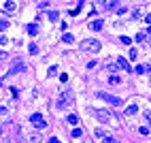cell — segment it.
<instances>
[{
	"label": "cell",
	"instance_id": "30",
	"mask_svg": "<svg viewBox=\"0 0 151 143\" xmlns=\"http://www.w3.org/2000/svg\"><path fill=\"white\" fill-rule=\"evenodd\" d=\"M104 143H117V141L113 139V137H104Z\"/></svg>",
	"mask_w": 151,
	"mask_h": 143
},
{
	"label": "cell",
	"instance_id": "2",
	"mask_svg": "<svg viewBox=\"0 0 151 143\" xmlns=\"http://www.w3.org/2000/svg\"><path fill=\"white\" fill-rule=\"evenodd\" d=\"M72 90H64L62 94H60V98H58V109H66L68 105L72 103Z\"/></svg>",
	"mask_w": 151,
	"mask_h": 143
},
{
	"label": "cell",
	"instance_id": "27",
	"mask_svg": "<svg viewBox=\"0 0 151 143\" xmlns=\"http://www.w3.org/2000/svg\"><path fill=\"white\" fill-rule=\"evenodd\" d=\"M136 73L143 75V73H147V68H145V66H136Z\"/></svg>",
	"mask_w": 151,
	"mask_h": 143
},
{
	"label": "cell",
	"instance_id": "32",
	"mask_svg": "<svg viewBox=\"0 0 151 143\" xmlns=\"http://www.w3.org/2000/svg\"><path fill=\"white\" fill-rule=\"evenodd\" d=\"M47 143H60V141H58V139H56V137H51V139H49V141H47Z\"/></svg>",
	"mask_w": 151,
	"mask_h": 143
},
{
	"label": "cell",
	"instance_id": "31",
	"mask_svg": "<svg viewBox=\"0 0 151 143\" xmlns=\"http://www.w3.org/2000/svg\"><path fill=\"white\" fill-rule=\"evenodd\" d=\"M7 43H9V41H7V38H4L2 34H0V45H7Z\"/></svg>",
	"mask_w": 151,
	"mask_h": 143
},
{
	"label": "cell",
	"instance_id": "3",
	"mask_svg": "<svg viewBox=\"0 0 151 143\" xmlns=\"http://www.w3.org/2000/svg\"><path fill=\"white\" fill-rule=\"evenodd\" d=\"M17 73H26V62L19 58H15L9 66V75H17Z\"/></svg>",
	"mask_w": 151,
	"mask_h": 143
},
{
	"label": "cell",
	"instance_id": "5",
	"mask_svg": "<svg viewBox=\"0 0 151 143\" xmlns=\"http://www.w3.org/2000/svg\"><path fill=\"white\" fill-rule=\"evenodd\" d=\"M30 122L34 124L36 128H47V122L43 120V115H41V113H32V115H30Z\"/></svg>",
	"mask_w": 151,
	"mask_h": 143
},
{
	"label": "cell",
	"instance_id": "19",
	"mask_svg": "<svg viewBox=\"0 0 151 143\" xmlns=\"http://www.w3.org/2000/svg\"><path fill=\"white\" fill-rule=\"evenodd\" d=\"M109 70H111V73H115V70H119V64H113V62H109Z\"/></svg>",
	"mask_w": 151,
	"mask_h": 143
},
{
	"label": "cell",
	"instance_id": "11",
	"mask_svg": "<svg viewBox=\"0 0 151 143\" xmlns=\"http://www.w3.org/2000/svg\"><path fill=\"white\" fill-rule=\"evenodd\" d=\"M117 64H119V68H126L128 73H130V64H128V62H126L123 58H119V60H117Z\"/></svg>",
	"mask_w": 151,
	"mask_h": 143
},
{
	"label": "cell",
	"instance_id": "25",
	"mask_svg": "<svg viewBox=\"0 0 151 143\" xmlns=\"http://www.w3.org/2000/svg\"><path fill=\"white\" fill-rule=\"evenodd\" d=\"M30 53H39V47H36L34 43H32V45H30Z\"/></svg>",
	"mask_w": 151,
	"mask_h": 143
},
{
	"label": "cell",
	"instance_id": "33",
	"mask_svg": "<svg viewBox=\"0 0 151 143\" xmlns=\"http://www.w3.org/2000/svg\"><path fill=\"white\" fill-rule=\"evenodd\" d=\"M145 21H147V24H149V26H151V13H149V15H147V17H145Z\"/></svg>",
	"mask_w": 151,
	"mask_h": 143
},
{
	"label": "cell",
	"instance_id": "12",
	"mask_svg": "<svg viewBox=\"0 0 151 143\" xmlns=\"http://www.w3.org/2000/svg\"><path fill=\"white\" fill-rule=\"evenodd\" d=\"M136 111H138V107H136V105H130V107L126 109V115H134Z\"/></svg>",
	"mask_w": 151,
	"mask_h": 143
},
{
	"label": "cell",
	"instance_id": "26",
	"mask_svg": "<svg viewBox=\"0 0 151 143\" xmlns=\"http://www.w3.org/2000/svg\"><path fill=\"white\" fill-rule=\"evenodd\" d=\"M117 13H119V15H126L128 9H126V7H119V9H117Z\"/></svg>",
	"mask_w": 151,
	"mask_h": 143
},
{
	"label": "cell",
	"instance_id": "23",
	"mask_svg": "<svg viewBox=\"0 0 151 143\" xmlns=\"http://www.w3.org/2000/svg\"><path fill=\"white\" fill-rule=\"evenodd\" d=\"M49 19L51 21H58V13H56V11H51V13H49Z\"/></svg>",
	"mask_w": 151,
	"mask_h": 143
},
{
	"label": "cell",
	"instance_id": "1",
	"mask_svg": "<svg viewBox=\"0 0 151 143\" xmlns=\"http://www.w3.org/2000/svg\"><path fill=\"white\" fill-rule=\"evenodd\" d=\"M91 115H94L96 120H100L102 124L115 122V115H113V111H109V109H91Z\"/></svg>",
	"mask_w": 151,
	"mask_h": 143
},
{
	"label": "cell",
	"instance_id": "10",
	"mask_svg": "<svg viewBox=\"0 0 151 143\" xmlns=\"http://www.w3.org/2000/svg\"><path fill=\"white\" fill-rule=\"evenodd\" d=\"M102 2H104V9H109V11L117 9V0H102Z\"/></svg>",
	"mask_w": 151,
	"mask_h": 143
},
{
	"label": "cell",
	"instance_id": "29",
	"mask_svg": "<svg viewBox=\"0 0 151 143\" xmlns=\"http://www.w3.org/2000/svg\"><path fill=\"white\" fill-rule=\"evenodd\" d=\"M145 118H147L149 122H151V109H145Z\"/></svg>",
	"mask_w": 151,
	"mask_h": 143
},
{
	"label": "cell",
	"instance_id": "16",
	"mask_svg": "<svg viewBox=\"0 0 151 143\" xmlns=\"http://www.w3.org/2000/svg\"><path fill=\"white\" fill-rule=\"evenodd\" d=\"M94 135L98 137V139H104V137H106V133H104V130H102V128H98V130H94Z\"/></svg>",
	"mask_w": 151,
	"mask_h": 143
},
{
	"label": "cell",
	"instance_id": "20",
	"mask_svg": "<svg viewBox=\"0 0 151 143\" xmlns=\"http://www.w3.org/2000/svg\"><path fill=\"white\" fill-rule=\"evenodd\" d=\"M119 43H121V45H132V41H130L128 36H121V38H119Z\"/></svg>",
	"mask_w": 151,
	"mask_h": 143
},
{
	"label": "cell",
	"instance_id": "15",
	"mask_svg": "<svg viewBox=\"0 0 151 143\" xmlns=\"http://www.w3.org/2000/svg\"><path fill=\"white\" fill-rule=\"evenodd\" d=\"M136 41L138 43H145V41H147V34H145V32H138V34H136Z\"/></svg>",
	"mask_w": 151,
	"mask_h": 143
},
{
	"label": "cell",
	"instance_id": "4",
	"mask_svg": "<svg viewBox=\"0 0 151 143\" xmlns=\"http://www.w3.org/2000/svg\"><path fill=\"white\" fill-rule=\"evenodd\" d=\"M81 49L89 51V53H96V51H100V41H81Z\"/></svg>",
	"mask_w": 151,
	"mask_h": 143
},
{
	"label": "cell",
	"instance_id": "21",
	"mask_svg": "<svg viewBox=\"0 0 151 143\" xmlns=\"http://www.w3.org/2000/svg\"><path fill=\"white\" fill-rule=\"evenodd\" d=\"M28 32H30V34H36V32H39V28H36L34 24H30V26H28Z\"/></svg>",
	"mask_w": 151,
	"mask_h": 143
},
{
	"label": "cell",
	"instance_id": "24",
	"mask_svg": "<svg viewBox=\"0 0 151 143\" xmlns=\"http://www.w3.org/2000/svg\"><path fill=\"white\" fill-rule=\"evenodd\" d=\"M109 81H111V83H119V77H115V75H111V77H109Z\"/></svg>",
	"mask_w": 151,
	"mask_h": 143
},
{
	"label": "cell",
	"instance_id": "18",
	"mask_svg": "<svg viewBox=\"0 0 151 143\" xmlns=\"http://www.w3.org/2000/svg\"><path fill=\"white\" fill-rule=\"evenodd\" d=\"M7 28H9V21L7 19H0V32H4Z\"/></svg>",
	"mask_w": 151,
	"mask_h": 143
},
{
	"label": "cell",
	"instance_id": "35",
	"mask_svg": "<svg viewBox=\"0 0 151 143\" xmlns=\"http://www.w3.org/2000/svg\"><path fill=\"white\" fill-rule=\"evenodd\" d=\"M2 58H7V56H4V51H0V60H2Z\"/></svg>",
	"mask_w": 151,
	"mask_h": 143
},
{
	"label": "cell",
	"instance_id": "13",
	"mask_svg": "<svg viewBox=\"0 0 151 143\" xmlns=\"http://www.w3.org/2000/svg\"><path fill=\"white\" fill-rule=\"evenodd\" d=\"M62 41H64V43H74V36H72V34H68V32H66V34L62 36Z\"/></svg>",
	"mask_w": 151,
	"mask_h": 143
},
{
	"label": "cell",
	"instance_id": "34",
	"mask_svg": "<svg viewBox=\"0 0 151 143\" xmlns=\"http://www.w3.org/2000/svg\"><path fill=\"white\" fill-rule=\"evenodd\" d=\"M4 111H7V107H0V115H4Z\"/></svg>",
	"mask_w": 151,
	"mask_h": 143
},
{
	"label": "cell",
	"instance_id": "14",
	"mask_svg": "<svg viewBox=\"0 0 151 143\" xmlns=\"http://www.w3.org/2000/svg\"><path fill=\"white\" fill-rule=\"evenodd\" d=\"M68 124H79V118L74 113H70V115H68Z\"/></svg>",
	"mask_w": 151,
	"mask_h": 143
},
{
	"label": "cell",
	"instance_id": "7",
	"mask_svg": "<svg viewBox=\"0 0 151 143\" xmlns=\"http://www.w3.org/2000/svg\"><path fill=\"white\" fill-rule=\"evenodd\" d=\"M2 11L4 13H15V11H17V4H15L13 0H7V2L2 4Z\"/></svg>",
	"mask_w": 151,
	"mask_h": 143
},
{
	"label": "cell",
	"instance_id": "6",
	"mask_svg": "<svg viewBox=\"0 0 151 143\" xmlns=\"http://www.w3.org/2000/svg\"><path fill=\"white\" fill-rule=\"evenodd\" d=\"M98 96H100V98H104L106 103H111L113 107H119V105H121V98H119V96H111V94H104V92H100Z\"/></svg>",
	"mask_w": 151,
	"mask_h": 143
},
{
	"label": "cell",
	"instance_id": "22",
	"mask_svg": "<svg viewBox=\"0 0 151 143\" xmlns=\"http://www.w3.org/2000/svg\"><path fill=\"white\" fill-rule=\"evenodd\" d=\"M70 135L74 137V139H77V137H81V135H83V130H81V128H74V130H72Z\"/></svg>",
	"mask_w": 151,
	"mask_h": 143
},
{
	"label": "cell",
	"instance_id": "9",
	"mask_svg": "<svg viewBox=\"0 0 151 143\" xmlns=\"http://www.w3.org/2000/svg\"><path fill=\"white\" fill-rule=\"evenodd\" d=\"M102 24H104V21H102V19H94V21H91V24H89V28L98 32V30H102Z\"/></svg>",
	"mask_w": 151,
	"mask_h": 143
},
{
	"label": "cell",
	"instance_id": "28",
	"mask_svg": "<svg viewBox=\"0 0 151 143\" xmlns=\"http://www.w3.org/2000/svg\"><path fill=\"white\" fill-rule=\"evenodd\" d=\"M130 60H136V49H130Z\"/></svg>",
	"mask_w": 151,
	"mask_h": 143
},
{
	"label": "cell",
	"instance_id": "17",
	"mask_svg": "<svg viewBox=\"0 0 151 143\" xmlns=\"http://www.w3.org/2000/svg\"><path fill=\"white\" fill-rule=\"evenodd\" d=\"M30 141H32V143H43V141H41V137L36 135V133H32V135H30Z\"/></svg>",
	"mask_w": 151,
	"mask_h": 143
},
{
	"label": "cell",
	"instance_id": "8",
	"mask_svg": "<svg viewBox=\"0 0 151 143\" xmlns=\"http://www.w3.org/2000/svg\"><path fill=\"white\" fill-rule=\"evenodd\" d=\"M0 133H2L4 137H9L11 133H13V124H11V122H4L2 126H0Z\"/></svg>",
	"mask_w": 151,
	"mask_h": 143
}]
</instances>
